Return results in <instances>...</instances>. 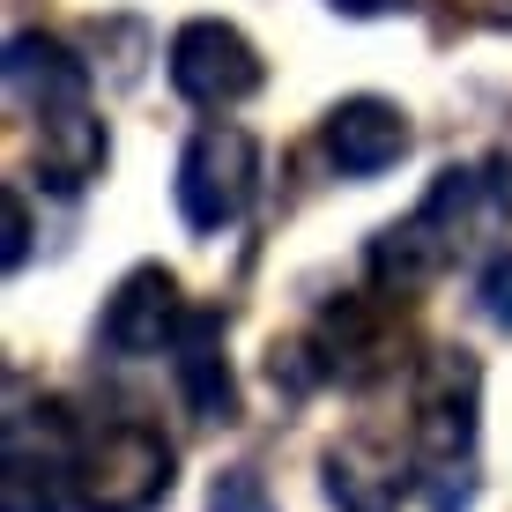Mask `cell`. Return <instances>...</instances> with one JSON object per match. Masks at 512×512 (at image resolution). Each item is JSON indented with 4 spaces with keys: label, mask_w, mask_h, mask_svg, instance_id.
Returning a JSON list of instances; mask_svg holds the SVG:
<instances>
[{
    "label": "cell",
    "mask_w": 512,
    "mask_h": 512,
    "mask_svg": "<svg viewBox=\"0 0 512 512\" xmlns=\"http://www.w3.org/2000/svg\"><path fill=\"white\" fill-rule=\"evenodd\" d=\"M505 223H512V164H498V156L490 164H453L431 179V193L416 201L409 223L372 238V282L409 297L438 268H453L468 245L498 238Z\"/></svg>",
    "instance_id": "1"
},
{
    "label": "cell",
    "mask_w": 512,
    "mask_h": 512,
    "mask_svg": "<svg viewBox=\"0 0 512 512\" xmlns=\"http://www.w3.org/2000/svg\"><path fill=\"white\" fill-rule=\"evenodd\" d=\"M171 490V446L149 423L119 416L75 446V498L82 512H149Z\"/></svg>",
    "instance_id": "2"
},
{
    "label": "cell",
    "mask_w": 512,
    "mask_h": 512,
    "mask_svg": "<svg viewBox=\"0 0 512 512\" xmlns=\"http://www.w3.org/2000/svg\"><path fill=\"white\" fill-rule=\"evenodd\" d=\"M253 179H260V149L245 127H201L179 156V216L193 231H223L253 208Z\"/></svg>",
    "instance_id": "3"
},
{
    "label": "cell",
    "mask_w": 512,
    "mask_h": 512,
    "mask_svg": "<svg viewBox=\"0 0 512 512\" xmlns=\"http://www.w3.org/2000/svg\"><path fill=\"white\" fill-rule=\"evenodd\" d=\"M260 52L245 45V30L231 23H186L179 38H171V90L186 104H208V112H223V104H245L260 90Z\"/></svg>",
    "instance_id": "4"
},
{
    "label": "cell",
    "mask_w": 512,
    "mask_h": 512,
    "mask_svg": "<svg viewBox=\"0 0 512 512\" xmlns=\"http://www.w3.org/2000/svg\"><path fill=\"white\" fill-rule=\"evenodd\" d=\"M75 490V438L52 416H8V468H0V512H60Z\"/></svg>",
    "instance_id": "5"
},
{
    "label": "cell",
    "mask_w": 512,
    "mask_h": 512,
    "mask_svg": "<svg viewBox=\"0 0 512 512\" xmlns=\"http://www.w3.org/2000/svg\"><path fill=\"white\" fill-rule=\"evenodd\" d=\"M475 446V357L468 349H438L416 379V453L453 468Z\"/></svg>",
    "instance_id": "6"
},
{
    "label": "cell",
    "mask_w": 512,
    "mask_h": 512,
    "mask_svg": "<svg viewBox=\"0 0 512 512\" xmlns=\"http://www.w3.org/2000/svg\"><path fill=\"white\" fill-rule=\"evenodd\" d=\"M104 349L112 357H156L186 334V312H179V275L171 268H134L104 297Z\"/></svg>",
    "instance_id": "7"
},
{
    "label": "cell",
    "mask_w": 512,
    "mask_h": 512,
    "mask_svg": "<svg viewBox=\"0 0 512 512\" xmlns=\"http://www.w3.org/2000/svg\"><path fill=\"white\" fill-rule=\"evenodd\" d=\"M8 90L30 112V127H52V119L90 112V67H82L60 38L23 30V38H8Z\"/></svg>",
    "instance_id": "8"
},
{
    "label": "cell",
    "mask_w": 512,
    "mask_h": 512,
    "mask_svg": "<svg viewBox=\"0 0 512 512\" xmlns=\"http://www.w3.org/2000/svg\"><path fill=\"white\" fill-rule=\"evenodd\" d=\"M327 164L342 171V179H379V171H394L401 156H409V119L394 112L386 97H349L327 112Z\"/></svg>",
    "instance_id": "9"
},
{
    "label": "cell",
    "mask_w": 512,
    "mask_h": 512,
    "mask_svg": "<svg viewBox=\"0 0 512 512\" xmlns=\"http://www.w3.org/2000/svg\"><path fill=\"white\" fill-rule=\"evenodd\" d=\"M179 394L201 423L238 416V386H231V364H223V320L216 312H193L186 334H179Z\"/></svg>",
    "instance_id": "10"
},
{
    "label": "cell",
    "mask_w": 512,
    "mask_h": 512,
    "mask_svg": "<svg viewBox=\"0 0 512 512\" xmlns=\"http://www.w3.org/2000/svg\"><path fill=\"white\" fill-rule=\"evenodd\" d=\"M327 498L342 512H394L401 505V453L372 446V438H349L327 453Z\"/></svg>",
    "instance_id": "11"
},
{
    "label": "cell",
    "mask_w": 512,
    "mask_h": 512,
    "mask_svg": "<svg viewBox=\"0 0 512 512\" xmlns=\"http://www.w3.org/2000/svg\"><path fill=\"white\" fill-rule=\"evenodd\" d=\"M208 512H275V498L253 468H223L216 490H208Z\"/></svg>",
    "instance_id": "12"
},
{
    "label": "cell",
    "mask_w": 512,
    "mask_h": 512,
    "mask_svg": "<svg viewBox=\"0 0 512 512\" xmlns=\"http://www.w3.org/2000/svg\"><path fill=\"white\" fill-rule=\"evenodd\" d=\"M483 312L498 320L505 334H512V253H498L490 260V275H483Z\"/></svg>",
    "instance_id": "13"
},
{
    "label": "cell",
    "mask_w": 512,
    "mask_h": 512,
    "mask_svg": "<svg viewBox=\"0 0 512 512\" xmlns=\"http://www.w3.org/2000/svg\"><path fill=\"white\" fill-rule=\"evenodd\" d=\"M461 23H483V30H512V0H446Z\"/></svg>",
    "instance_id": "14"
},
{
    "label": "cell",
    "mask_w": 512,
    "mask_h": 512,
    "mask_svg": "<svg viewBox=\"0 0 512 512\" xmlns=\"http://www.w3.org/2000/svg\"><path fill=\"white\" fill-rule=\"evenodd\" d=\"M30 253V216H23V193H8V268H23Z\"/></svg>",
    "instance_id": "15"
},
{
    "label": "cell",
    "mask_w": 512,
    "mask_h": 512,
    "mask_svg": "<svg viewBox=\"0 0 512 512\" xmlns=\"http://www.w3.org/2000/svg\"><path fill=\"white\" fill-rule=\"evenodd\" d=\"M327 8H342V15H394V8H409V0H327Z\"/></svg>",
    "instance_id": "16"
}]
</instances>
